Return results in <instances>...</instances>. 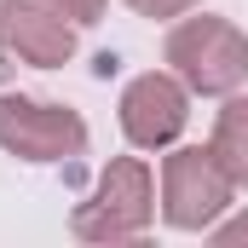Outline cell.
Instances as JSON below:
<instances>
[{
  "label": "cell",
  "mask_w": 248,
  "mask_h": 248,
  "mask_svg": "<svg viewBox=\"0 0 248 248\" xmlns=\"http://www.w3.org/2000/svg\"><path fill=\"white\" fill-rule=\"evenodd\" d=\"M168 69L185 81L190 93L202 98H225L248 81V35L231 17H179L168 29V46H162Z\"/></svg>",
  "instance_id": "obj_1"
},
{
  "label": "cell",
  "mask_w": 248,
  "mask_h": 248,
  "mask_svg": "<svg viewBox=\"0 0 248 248\" xmlns=\"http://www.w3.org/2000/svg\"><path fill=\"white\" fill-rule=\"evenodd\" d=\"M150 219H156V179L144 156H116L98 173L93 196L69 214V231L81 243H133L150 231Z\"/></svg>",
  "instance_id": "obj_2"
},
{
  "label": "cell",
  "mask_w": 248,
  "mask_h": 248,
  "mask_svg": "<svg viewBox=\"0 0 248 248\" xmlns=\"http://www.w3.org/2000/svg\"><path fill=\"white\" fill-rule=\"evenodd\" d=\"M237 196V179L214 156V144H179L162 156V219L173 231H208Z\"/></svg>",
  "instance_id": "obj_3"
},
{
  "label": "cell",
  "mask_w": 248,
  "mask_h": 248,
  "mask_svg": "<svg viewBox=\"0 0 248 248\" xmlns=\"http://www.w3.org/2000/svg\"><path fill=\"white\" fill-rule=\"evenodd\" d=\"M0 150L17 162H75L87 150V122L69 104H41L23 93H0Z\"/></svg>",
  "instance_id": "obj_4"
},
{
  "label": "cell",
  "mask_w": 248,
  "mask_h": 248,
  "mask_svg": "<svg viewBox=\"0 0 248 248\" xmlns=\"http://www.w3.org/2000/svg\"><path fill=\"white\" fill-rule=\"evenodd\" d=\"M190 122V87L173 69H144L122 87V133L133 150H168Z\"/></svg>",
  "instance_id": "obj_5"
},
{
  "label": "cell",
  "mask_w": 248,
  "mask_h": 248,
  "mask_svg": "<svg viewBox=\"0 0 248 248\" xmlns=\"http://www.w3.org/2000/svg\"><path fill=\"white\" fill-rule=\"evenodd\" d=\"M0 52L35 69H58L75 58V23L46 0H0Z\"/></svg>",
  "instance_id": "obj_6"
},
{
  "label": "cell",
  "mask_w": 248,
  "mask_h": 248,
  "mask_svg": "<svg viewBox=\"0 0 248 248\" xmlns=\"http://www.w3.org/2000/svg\"><path fill=\"white\" fill-rule=\"evenodd\" d=\"M214 156L225 162V173L248 185V93H225V110L214 116Z\"/></svg>",
  "instance_id": "obj_7"
},
{
  "label": "cell",
  "mask_w": 248,
  "mask_h": 248,
  "mask_svg": "<svg viewBox=\"0 0 248 248\" xmlns=\"http://www.w3.org/2000/svg\"><path fill=\"white\" fill-rule=\"evenodd\" d=\"M46 6H58L75 29H87V23H98V17H104V0H46Z\"/></svg>",
  "instance_id": "obj_8"
},
{
  "label": "cell",
  "mask_w": 248,
  "mask_h": 248,
  "mask_svg": "<svg viewBox=\"0 0 248 248\" xmlns=\"http://www.w3.org/2000/svg\"><path fill=\"white\" fill-rule=\"evenodd\" d=\"M139 17H185V12H196L202 0H127Z\"/></svg>",
  "instance_id": "obj_9"
},
{
  "label": "cell",
  "mask_w": 248,
  "mask_h": 248,
  "mask_svg": "<svg viewBox=\"0 0 248 248\" xmlns=\"http://www.w3.org/2000/svg\"><path fill=\"white\" fill-rule=\"evenodd\" d=\"M208 237H214L219 248H231V243H248V214H237V219H225V225L214 219V225H208Z\"/></svg>",
  "instance_id": "obj_10"
}]
</instances>
